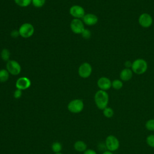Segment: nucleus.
<instances>
[{"label":"nucleus","mask_w":154,"mask_h":154,"mask_svg":"<svg viewBox=\"0 0 154 154\" xmlns=\"http://www.w3.org/2000/svg\"><path fill=\"white\" fill-rule=\"evenodd\" d=\"M96 106L100 110L107 107L109 102V95L106 91L99 90L97 91L94 97Z\"/></svg>","instance_id":"nucleus-1"},{"label":"nucleus","mask_w":154,"mask_h":154,"mask_svg":"<svg viewBox=\"0 0 154 154\" xmlns=\"http://www.w3.org/2000/svg\"><path fill=\"white\" fill-rule=\"evenodd\" d=\"M147 63L143 58H137L132 63L131 69L133 73L137 75H143L147 71Z\"/></svg>","instance_id":"nucleus-2"},{"label":"nucleus","mask_w":154,"mask_h":154,"mask_svg":"<svg viewBox=\"0 0 154 154\" xmlns=\"http://www.w3.org/2000/svg\"><path fill=\"white\" fill-rule=\"evenodd\" d=\"M84 107V103L82 100L76 99L71 100L67 105L68 110L72 113L81 112Z\"/></svg>","instance_id":"nucleus-3"},{"label":"nucleus","mask_w":154,"mask_h":154,"mask_svg":"<svg viewBox=\"0 0 154 154\" xmlns=\"http://www.w3.org/2000/svg\"><path fill=\"white\" fill-rule=\"evenodd\" d=\"M105 144L108 150L114 152L119 148L120 141L116 136L113 135H109L106 137Z\"/></svg>","instance_id":"nucleus-4"},{"label":"nucleus","mask_w":154,"mask_h":154,"mask_svg":"<svg viewBox=\"0 0 154 154\" xmlns=\"http://www.w3.org/2000/svg\"><path fill=\"white\" fill-rule=\"evenodd\" d=\"M19 32L20 36L25 38H28L33 35L34 32V28L30 23H24L20 26Z\"/></svg>","instance_id":"nucleus-5"},{"label":"nucleus","mask_w":154,"mask_h":154,"mask_svg":"<svg viewBox=\"0 0 154 154\" xmlns=\"http://www.w3.org/2000/svg\"><path fill=\"white\" fill-rule=\"evenodd\" d=\"M6 69L9 73L16 76L19 75L21 72V66L18 62L13 60H10L7 62Z\"/></svg>","instance_id":"nucleus-6"},{"label":"nucleus","mask_w":154,"mask_h":154,"mask_svg":"<svg viewBox=\"0 0 154 154\" xmlns=\"http://www.w3.org/2000/svg\"><path fill=\"white\" fill-rule=\"evenodd\" d=\"M70 27L72 31L76 34H81L82 31L84 30V23L79 19H73L70 23Z\"/></svg>","instance_id":"nucleus-7"},{"label":"nucleus","mask_w":154,"mask_h":154,"mask_svg":"<svg viewBox=\"0 0 154 154\" xmlns=\"http://www.w3.org/2000/svg\"><path fill=\"white\" fill-rule=\"evenodd\" d=\"M138 21L141 26L144 28H147L152 25L153 18L149 13H143L140 15Z\"/></svg>","instance_id":"nucleus-8"},{"label":"nucleus","mask_w":154,"mask_h":154,"mask_svg":"<svg viewBox=\"0 0 154 154\" xmlns=\"http://www.w3.org/2000/svg\"><path fill=\"white\" fill-rule=\"evenodd\" d=\"M92 73V67L88 63H82L78 68V75L82 78H88Z\"/></svg>","instance_id":"nucleus-9"},{"label":"nucleus","mask_w":154,"mask_h":154,"mask_svg":"<svg viewBox=\"0 0 154 154\" xmlns=\"http://www.w3.org/2000/svg\"><path fill=\"white\" fill-rule=\"evenodd\" d=\"M70 14L75 19H82L84 16L85 10L84 8L78 5H72L69 10Z\"/></svg>","instance_id":"nucleus-10"},{"label":"nucleus","mask_w":154,"mask_h":154,"mask_svg":"<svg viewBox=\"0 0 154 154\" xmlns=\"http://www.w3.org/2000/svg\"><path fill=\"white\" fill-rule=\"evenodd\" d=\"M97 87L101 90L107 91L112 87V81L107 77H100L97 81Z\"/></svg>","instance_id":"nucleus-11"},{"label":"nucleus","mask_w":154,"mask_h":154,"mask_svg":"<svg viewBox=\"0 0 154 154\" xmlns=\"http://www.w3.org/2000/svg\"><path fill=\"white\" fill-rule=\"evenodd\" d=\"M31 85L30 79L27 77H20L18 78L16 82V87L17 89L24 90L29 88Z\"/></svg>","instance_id":"nucleus-12"},{"label":"nucleus","mask_w":154,"mask_h":154,"mask_svg":"<svg viewBox=\"0 0 154 154\" xmlns=\"http://www.w3.org/2000/svg\"><path fill=\"white\" fill-rule=\"evenodd\" d=\"M82 22L88 26H93L96 25L98 22L97 16L92 13H87L82 17Z\"/></svg>","instance_id":"nucleus-13"},{"label":"nucleus","mask_w":154,"mask_h":154,"mask_svg":"<svg viewBox=\"0 0 154 154\" xmlns=\"http://www.w3.org/2000/svg\"><path fill=\"white\" fill-rule=\"evenodd\" d=\"M133 76V72L131 69L125 68L122 70L120 73V78L122 81H130Z\"/></svg>","instance_id":"nucleus-14"},{"label":"nucleus","mask_w":154,"mask_h":154,"mask_svg":"<svg viewBox=\"0 0 154 154\" xmlns=\"http://www.w3.org/2000/svg\"><path fill=\"white\" fill-rule=\"evenodd\" d=\"M74 149L78 151V152H85L87 150V146L86 144V143L85 142H84L83 141H81V140H78L76 141L73 145Z\"/></svg>","instance_id":"nucleus-15"},{"label":"nucleus","mask_w":154,"mask_h":154,"mask_svg":"<svg viewBox=\"0 0 154 154\" xmlns=\"http://www.w3.org/2000/svg\"><path fill=\"white\" fill-rule=\"evenodd\" d=\"M9 72L7 69H1L0 70V82H5L9 78Z\"/></svg>","instance_id":"nucleus-16"},{"label":"nucleus","mask_w":154,"mask_h":154,"mask_svg":"<svg viewBox=\"0 0 154 154\" xmlns=\"http://www.w3.org/2000/svg\"><path fill=\"white\" fill-rule=\"evenodd\" d=\"M1 57L4 61H8L10 57V52L7 49H4L1 52Z\"/></svg>","instance_id":"nucleus-17"},{"label":"nucleus","mask_w":154,"mask_h":154,"mask_svg":"<svg viewBox=\"0 0 154 154\" xmlns=\"http://www.w3.org/2000/svg\"><path fill=\"white\" fill-rule=\"evenodd\" d=\"M123 86V81L120 79H114L112 81V87L115 90H120Z\"/></svg>","instance_id":"nucleus-18"},{"label":"nucleus","mask_w":154,"mask_h":154,"mask_svg":"<svg viewBox=\"0 0 154 154\" xmlns=\"http://www.w3.org/2000/svg\"><path fill=\"white\" fill-rule=\"evenodd\" d=\"M14 1L18 6L21 7H28L32 2V0H14Z\"/></svg>","instance_id":"nucleus-19"},{"label":"nucleus","mask_w":154,"mask_h":154,"mask_svg":"<svg viewBox=\"0 0 154 154\" xmlns=\"http://www.w3.org/2000/svg\"><path fill=\"white\" fill-rule=\"evenodd\" d=\"M114 110L111 107L107 106L103 109V114L106 118H111L114 116Z\"/></svg>","instance_id":"nucleus-20"},{"label":"nucleus","mask_w":154,"mask_h":154,"mask_svg":"<svg viewBox=\"0 0 154 154\" xmlns=\"http://www.w3.org/2000/svg\"><path fill=\"white\" fill-rule=\"evenodd\" d=\"M51 148L52 151L55 153H60V151L62 150V145L59 142H54L52 143L51 146Z\"/></svg>","instance_id":"nucleus-21"},{"label":"nucleus","mask_w":154,"mask_h":154,"mask_svg":"<svg viewBox=\"0 0 154 154\" xmlns=\"http://www.w3.org/2000/svg\"><path fill=\"white\" fill-rule=\"evenodd\" d=\"M145 127L148 131H154V119L148 120L146 122Z\"/></svg>","instance_id":"nucleus-22"},{"label":"nucleus","mask_w":154,"mask_h":154,"mask_svg":"<svg viewBox=\"0 0 154 154\" xmlns=\"http://www.w3.org/2000/svg\"><path fill=\"white\" fill-rule=\"evenodd\" d=\"M46 2V0H32V4L35 8L42 7Z\"/></svg>","instance_id":"nucleus-23"},{"label":"nucleus","mask_w":154,"mask_h":154,"mask_svg":"<svg viewBox=\"0 0 154 154\" xmlns=\"http://www.w3.org/2000/svg\"><path fill=\"white\" fill-rule=\"evenodd\" d=\"M146 143L148 146L154 148V134H151L147 137Z\"/></svg>","instance_id":"nucleus-24"},{"label":"nucleus","mask_w":154,"mask_h":154,"mask_svg":"<svg viewBox=\"0 0 154 154\" xmlns=\"http://www.w3.org/2000/svg\"><path fill=\"white\" fill-rule=\"evenodd\" d=\"M81 35L82 36L83 38H85V39H88L91 37V33L90 32V31L88 29H84V30L82 31V32L81 33Z\"/></svg>","instance_id":"nucleus-25"},{"label":"nucleus","mask_w":154,"mask_h":154,"mask_svg":"<svg viewBox=\"0 0 154 154\" xmlns=\"http://www.w3.org/2000/svg\"><path fill=\"white\" fill-rule=\"evenodd\" d=\"M22 90L17 88L14 92V97L15 99H19L22 96Z\"/></svg>","instance_id":"nucleus-26"},{"label":"nucleus","mask_w":154,"mask_h":154,"mask_svg":"<svg viewBox=\"0 0 154 154\" xmlns=\"http://www.w3.org/2000/svg\"><path fill=\"white\" fill-rule=\"evenodd\" d=\"M10 35L13 38H17L18 37L19 35H20V34H19V30H16V29H14L13 30L11 33H10Z\"/></svg>","instance_id":"nucleus-27"},{"label":"nucleus","mask_w":154,"mask_h":154,"mask_svg":"<svg viewBox=\"0 0 154 154\" xmlns=\"http://www.w3.org/2000/svg\"><path fill=\"white\" fill-rule=\"evenodd\" d=\"M84 154H97L96 151L93 149H87L85 152H84Z\"/></svg>","instance_id":"nucleus-28"},{"label":"nucleus","mask_w":154,"mask_h":154,"mask_svg":"<svg viewBox=\"0 0 154 154\" xmlns=\"http://www.w3.org/2000/svg\"><path fill=\"white\" fill-rule=\"evenodd\" d=\"M132 63L130 61H126L125 63V68H129L130 67L131 68V66H132Z\"/></svg>","instance_id":"nucleus-29"},{"label":"nucleus","mask_w":154,"mask_h":154,"mask_svg":"<svg viewBox=\"0 0 154 154\" xmlns=\"http://www.w3.org/2000/svg\"><path fill=\"white\" fill-rule=\"evenodd\" d=\"M102 154H114V153H112V152H111L109 150H106L104 152H103Z\"/></svg>","instance_id":"nucleus-30"},{"label":"nucleus","mask_w":154,"mask_h":154,"mask_svg":"<svg viewBox=\"0 0 154 154\" xmlns=\"http://www.w3.org/2000/svg\"><path fill=\"white\" fill-rule=\"evenodd\" d=\"M55 154H63V153H55Z\"/></svg>","instance_id":"nucleus-31"}]
</instances>
